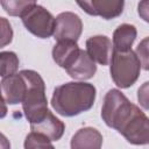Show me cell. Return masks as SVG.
Segmentation results:
<instances>
[{"label": "cell", "instance_id": "obj_1", "mask_svg": "<svg viewBox=\"0 0 149 149\" xmlns=\"http://www.w3.org/2000/svg\"><path fill=\"white\" fill-rule=\"evenodd\" d=\"M97 88L90 83L69 81L57 86L51 97V106L57 114L66 118L87 112L94 105Z\"/></svg>", "mask_w": 149, "mask_h": 149}, {"label": "cell", "instance_id": "obj_2", "mask_svg": "<svg viewBox=\"0 0 149 149\" xmlns=\"http://www.w3.org/2000/svg\"><path fill=\"white\" fill-rule=\"evenodd\" d=\"M20 72L27 84L26 94L22 100V109L26 119L31 125L43 119L49 112L45 84L41 74L34 70H22Z\"/></svg>", "mask_w": 149, "mask_h": 149}, {"label": "cell", "instance_id": "obj_3", "mask_svg": "<svg viewBox=\"0 0 149 149\" xmlns=\"http://www.w3.org/2000/svg\"><path fill=\"white\" fill-rule=\"evenodd\" d=\"M136 108L137 106L130 102L120 90L112 88L104 98L101 119L109 128L119 132L121 127L130 119Z\"/></svg>", "mask_w": 149, "mask_h": 149}, {"label": "cell", "instance_id": "obj_4", "mask_svg": "<svg viewBox=\"0 0 149 149\" xmlns=\"http://www.w3.org/2000/svg\"><path fill=\"white\" fill-rule=\"evenodd\" d=\"M141 63L136 52L132 49L128 51H118L113 49L109 63L111 77L114 84L120 88L133 86L140 77Z\"/></svg>", "mask_w": 149, "mask_h": 149}, {"label": "cell", "instance_id": "obj_5", "mask_svg": "<svg viewBox=\"0 0 149 149\" xmlns=\"http://www.w3.org/2000/svg\"><path fill=\"white\" fill-rule=\"evenodd\" d=\"M20 17L26 29L38 38H49L55 33L56 17L43 6L34 5Z\"/></svg>", "mask_w": 149, "mask_h": 149}, {"label": "cell", "instance_id": "obj_6", "mask_svg": "<svg viewBox=\"0 0 149 149\" xmlns=\"http://www.w3.org/2000/svg\"><path fill=\"white\" fill-rule=\"evenodd\" d=\"M129 143L142 146L149 143V118L137 107L130 119L118 132Z\"/></svg>", "mask_w": 149, "mask_h": 149}, {"label": "cell", "instance_id": "obj_7", "mask_svg": "<svg viewBox=\"0 0 149 149\" xmlns=\"http://www.w3.org/2000/svg\"><path fill=\"white\" fill-rule=\"evenodd\" d=\"M79 7L92 16H100L104 20H112L123 12L125 0H76Z\"/></svg>", "mask_w": 149, "mask_h": 149}, {"label": "cell", "instance_id": "obj_8", "mask_svg": "<svg viewBox=\"0 0 149 149\" xmlns=\"http://www.w3.org/2000/svg\"><path fill=\"white\" fill-rule=\"evenodd\" d=\"M83 31L81 19L72 12H63L56 17V27L54 38L56 41H74L77 42Z\"/></svg>", "mask_w": 149, "mask_h": 149}, {"label": "cell", "instance_id": "obj_9", "mask_svg": "<svg viewBox=\"0 0 149 149\" xmlns=\"http://www.w3.org/2000/svg\"><path fill=\"white\" fill-rule=\"evenodd\" d=\"M26 90H27V84L21 72L3 77L1 80L2 100L8 105L22 104V100L26 94Z\"/></svg>", "mask_w": 149, "mask_h": 149}, {"label": "cell", "instance_id": "obj_10", "mask_svg": "<svg viewBox=\"0 0 149 149\" xmlns=\"http://www.w3.org/2000/svg\"><path fill=\"white\" fill-rule=\"evenodd\" d=\"M86 51L100 65H108L113 55V42L105 35H95L86 40Z\"/></svg>", "mask_w": 149, "mask_h": 149}, {"label": "cell", "instance_id": "obj_11", "mask_svg": "<svg viewBox=\"0 0 149 149\" xmlns=\"http://www.w3.org/2000/svg\"><path fill=\"white\" fill-rule=\"evenodd\" d=\"M65 71L73 79L87 80L95 74L97 65H95V62L90 57L87 51L80 49V52L74 59V62L68 69H65Z\"/></svg>", "mask_w": 149, "mask_h": 149}, {"label": "cell", "instance_id": "obj_12", "mask_svg": "<svg viewBox=\"0 0 149 149\" xmlns=\"http://www.w3.org/2000/svg\"><path fill=\"white\" fill-rule=\"evenodd\" d=\"M79 52L80 48L78 47L77 42L69 40L57 41L52 48V58L58 66L68 69L74 62Z\"/></svg>", "mask_w": 149, "mask_h": 149}, {"label": "cell", "instance_id": "obj_13", "mask_svg": "<svg viewBox=\"0 0 149 149\" xmlns=\"http://www.w3.org/2000/svg\"><path fill=\"white\" fill-rule=\"evenodd\" d=\"M102 135L93 127L78 129L71 139L72 149H99L102 146Z\"/></svg>", "mask_w": 149, "mask_h": 149}, {"label": "cell", "instance_id": "obj_14", "mask_svg": "<svg viewBox=\"0 0 149 149\" xmlns=\"http://www.w3.org/2000/svg\"><path fill=\"white\" fill-rule=\"evenodd\" d=\"M31 130L38 132L48 136L52 142L61 140V137L64 134L65 125L63 121H61L58 118H56L50 111L47 113V115L41 119L40 121L30 125Z\"/></svg>", "mask_w": 149, "mask_h": 149}, {"label": "cell", "instance_id": "obj_15", "mask_svg": "<svg viewBox=\"0 0 149 149\" xmlns=\"http://www.w3.org/2000/svg\"><path fill=\"white\" fill-rule=\"evenodd\" d=\"M137 36L135 26L129 23L120 24L113 33V49L118 51H128Z\"/></svg>", "mask_w": 149, "mask_h": 149}, {"label": "cell", "instance_id": "obj_16", "mask_svg": "<svg viewBox=\"0 0 149 149\" xmlns=\"http://www.w3.org/2000/svg\"><path fill=\"white\" fill-rule=\"evenodd\" d=\"M2 9L10 16H21L27 9L36 5V0H0Z\"/></svg>", "mask_w": 149, "mask_h": 149}, {"label": "cell", "instance_id": "obj_17", "mask_svg": "<svg viewBox=\"0 0 149 149\" xmlns=\"http://www.w3.org/2000/svg\"><path fill=\"white\" fill-rule=\"evenodd\" d=\"M19 58L13 51H1L0 52V65H1V77H7L16 73L19 68Z\"/></svg>", "mask_w": 149, "mask_h": 149}, {"label": "cell", "instance_id": "obj_18", "mask_svg": "<svg viewBox=\"0 0 149 149\" xmlns=\"http://www.w3.org/2000/svg\"><path fill=\"white\" fill-rule=\"evenodd\" d=\"M52 141L45 136L42 133L31 130L24 140V148L26 149H31V148H54V144L51 143Z\"/></svg>", "mask_w": 149, "mask_h": 149}, {"label": "cell", "instance_id": "obj_19", "mask_svg": "<svg viewBox=\"0 0 149 149\" xmlns=\"http://www.w3.org/2000/svg\"><path fill=\"white\" fill-rule=\"evenodd\" d=\"M136 56L141 63V68L143 70L149 71V36L144 37L136 47Z\"/></svg>", "mask_w": 149, "mask_h": 149}, {"label": "cell", "instance_id": "obj_20", "mask_svg": "<svg viewBox=\"0 0 149 149\" xmlns=\"http://www.w3.org/2000/svg\"><path fill=\"white\" fill-rule=\"evenodd\" d=\"M1 21V48L6 47L7 44H9L13 40V30H12V27L9 24V22L5 19V17H1L0 19Z\"/></svg>", "mask_w": 149, "mask_h": 149}, {"label": "cell", "instance_id": "obj_21", "mask_svg": "<svg viewBox=\"0 0 149 149\" xmlns=\"http://www.w3.org/2000/svg\"><path fill=\"white\" fill-rule=\"evenodd\" d=\"M137 101L141 107L149 111V81L143 83L137 90Z\"/></svg>", "mask_w": 149, "mask_h": 149}, {"label": "cell", "instance_id": "obj_22", "mask_svg": "<svg viewBox=\"0 0 149 149\" xmlns=\"http://www.w3.org/2000/svg\"><path fill=\"white\" fill-rule=\"evenodd\" d=\"M137 14L144 22L149 23V0H140L137 5Z\"/></svg>", "mask_w": 149, "mask_h": 149}]
</instances>
